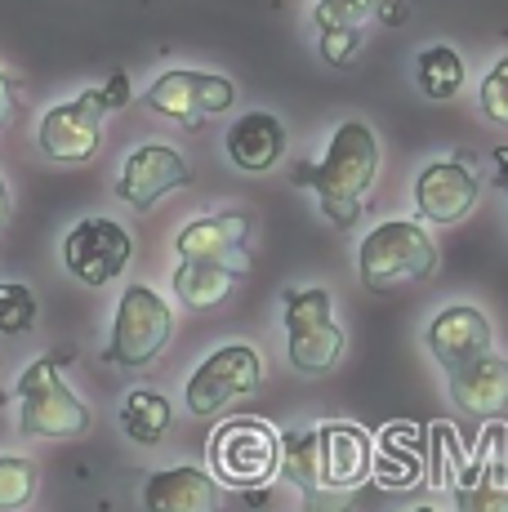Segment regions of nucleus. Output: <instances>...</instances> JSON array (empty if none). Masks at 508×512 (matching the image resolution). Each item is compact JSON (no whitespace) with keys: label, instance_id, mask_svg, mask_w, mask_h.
Masks as SVG:
<instances>
[{"label":"nucleus","instance_id":"1","mask_svg":"<svg viewBox=\"0 0 508 512\" xmlns=\"http://www.w3.org/2000/svg\"><path fill=\"white\" fill-rule=\"evenodd\" d=\"M281 472L308 512H348L375 472V446L357 423H321L281 437Z\"/></svg>","mask_w":508,"mask_h":512},{"label":"nucleus","instance_id":"2","mask_svg":"<svg viewBox=\"0 0 508 512\" xmlns=\"http://www.w3.org/2000/svg\"><path fill=\"white\" fill-rule=\"evenodd\" d=\"M375 179H379V139L366 121H344L317 165H295L290 170V183L312 187L321 214L335 228H353Z\"/></svg>","mask_w":508,"mask_h":512},{"label":"nucleus","instance_id":"3","mask_svg":"<svg viewBox=\"0 0 508 512\" xmlns=\"http://www.w3.org/2000/svg\"><path fill=\"white\" fill-rule=\"evenodd\" d=\"M72 357H76L72 348H54L18 374L14 397H18V432L23 437L67 441V437H85L90 432V423H94L90 406L63 379V366Z\"/></svg>","mask_w":508,"mask_h":512},{"label":"nucleus","instance_id":"4","mask_svg":"<svg viewBox=\"0 0 508 512\" xmlns=\"http://www.w3.org/2000/svg\"><path fill=\"white\" fill-rule=\"evenodd\" d=\"M357 272H361V285L375 294L419 285L437 272V245L415 219H388L361 241Z\"/></svg>","mask_w":508,"mask_h":512},{"label":"nucleus","instance_id":"5","mask_svg":"<svg viewBox=\"0 0 508 512\" xmlns=\"http://www.w3.org/2000/svg\"><path fill=\"white\" fill-rule=\"evenodd\" d=\"M174 339V308L152 290V285H125L116 303L112 334H107L103 361L121 370H143L170 348Z\"/></svg>","mask_w":508,"mask_h":512},{"label":"nucleus","instance_id":"6","mask_svg":"<svg viewBox=\"0 0 508 512\" xmlns=\"http://www.w3.org/2000/svg\"><path fill=\"white\" fill-rule=\"evenodd\" d=\"M286 357L308 379H321L344 361V330L335 321V303L321 285L312 290H286Z\"/></svg>","mask_w":508,"mask_h":512},{"label":"nucleus","instance_id":"7","mask_svg":"<svg viewBox=\"0 0 508 512\" xmlns=\"http://www.w3.org/2000/svg\"><path fill=\"white\" fill-rule=\"evenodd\" d=\"M281 472V437L263 419H228L210 437V477L232 490L268 486Z\"/></svg>","mask_w":508,"mask_h":512},{"label":"nucleus","instance_id":"8","mask_svg":"<svg viewBox=\"0 0 508 512\" xmlns=\"http://www.w3.org/2000/svg\"><path fill=\"white\" fill-rule=\"evenodd\" d=\"M263 388V357L250 343H219L197 370L188 374V401L192 415H223L232 401H246Z\"/></svg>","mask_w":508,"mask_h":512},{"label":"nucleus","instance_id":"9","mask_svg":"<svg viewBox=\"0 0 508 512\" xmlns=\"http://www.w3.org/2000/svg\"><path fill=\"white\" fill-rule=\"evenodd\" d=\"M58 254H63V268L72 272L76 281L103 290V285H112L125 268H130L134 236L125 232V223L107 219V214H90V219L67 228L63 250Z\"/></svg>","mask_w":508,"mask_h":512},{"label":"nucleus","instance_id":"10","mask_svg":"<svg viewBox=\"0 0 508 512\" xmlns=\"http://www.w3.org/2000/svg\"><path fill=\"white\" fill-rule=\"evenodd\" d=\"M103 90H81L67 103H54L36 125V147L54 165H90L103 147Z\"/></svg>","mask_w":508,"mask_h":512},{"label":"nucleus","instance_id":"11","mask_svg":"<svg viewBox=\"0 0 508 512\" xmlns=\"http://www.w3.org/2000/svg\"><path fill=\"white\" fill-rule=\"evenodd\" d=\"M143 103L152 107L156 116H170L183 130H197L210 116H223L232 103H237V85L228 76L214 72H188V67H174V72L156 76L143 94Z\"/></svg>","mask_w":508,"mask_h":512},{"label":"nucleus","instance_id":"12","mask_svg":"<svg viewBox=\"0 0 508 512\" xmlns=\"http://www.w3.org/2000/svg\"><path fill=\"white\" fill-rule=\"evenodd\" d=\"M482 196V179H477L473 161L455 156V161H428L415 174V210L424 223L451 228V223L468 219Z\"/></svg>","mask_w":508,"mask_h":512},{"label":"nucleus","instance_id":"13","mask_svg":"<svg viewBox=\"0 0 508 512\" xmlns=\"http://www.w3.org/2000/svg\"><path fill=\"white\" fill-rule=\"evenodd\" d=\"M188 183H192V165L179 147L143 143L125 156L121 179H116V196H121L134 214H148L161 196L179 192V187H188Z\"/></svg>","mask_w":508,"mask_h":512},{"label":"nucleus","instance_id":"14","mask_svg":"<svg viewBox=\"0 0 508 512\" xmlns=\"http://www.w3.org/2000/svg\"><path fill=\"white\" fill-rule=\"evenodd\" d=\"M428 352L446 374L473 366V361L491 357L495 352V330L486 321L482 308H468V303H451L433 317L428 326Z\"/></svg>","mask_w":508,"mask_h":512},{"label":"nucleus","instance_id":"15","mask_svg":"<svg viewBox=\"0 0 508 512\" xmlns=\"http://www.w3.org/2000/svg\"><path fill=\"white\" fill-rule=\"evenodd\" d=\"M250 214L228 210V214H205V219L183 223V232L174 236V254L179 259H214L232 263V268H250Z\"/></svg>","mask_w":508,"mask_h":512},{"label":"nucleus","instance_id":"16","mask_svg":"<svg viewBox=\"0 0 508 512\" xmlns=\"http://www.w3.org/2000/svg\"><path fill=\"white\" fill-rule=\"evenodd\" d=\"M143 512H223V486L197 464L161 468L143 481Z\"/></svg>","mask_w":508,"mask_h":512},{"label":"nucleus","instance_id":"17","mask_svg":"<svg viewBox=\"0 0 508 512\" xmlns=\"http://www.w3.org/2000/svg\"><path fill=\"white\" fill-rule=\"evenodd\" d=\"M446 392L464 415L473 419H495L508 410V361L504 357H482L473 366L446 374Z\"/></svg>","mask_w":508,"mask_h":512},{"label":"nucleus","instance_id":"18","mask_svg":"<svg viewBox=\"0 0 508 512\" xmlns=\"http://www.w3.org/2000/svg\"><path fill=\"white\" fill-rule=\"evenodd\" d=\"M223 147H228V161L241 174H268L286 152V125L272 112H246L241 121H232Z\"/></svg>","mask_w":508,"mask_h":512},{"label":"nucleus","instance_id":"19","mask_svg":"<svg viewBox=\"0 0 508 512\" xmlns=\"http://www.w3.org/2000/svg\"><path fill=\"white\" fill-rule=\"evenodd\" d=\"M241 277H246V268H232V263L179 259V268H174V299L192 312H210L237 290Z\"/></svg>","mask_w":508,"mask_h":512},{"label":"nucleus","instance_id":"20","mask_svg":"<svg viewBox=\"0 0 508 512\" xmlns=\"http://www.w3.org/2000/svg\"><path fill=\"white\" fill-rule=\"evenodd\" d=\"M170 423H174V406L161 397V392L134 388L130 397L121 401V432L130 441H139V446H156V441H165Z\"/></svg>","mask_w":508,"mask_h":512},{"label":"nucleus","instance_id":"21","mask_svg":"<svg viewBox=\"0 0 508 512\" xmlns=\"http://www.w3.org/2000/svg\"><path fill=\"white\" fill-rule=\"evenodd\" d=\"M459 512H508V468L504 464H473L455 486Z\"/></svg>","mask_w":508,"mask_h":512},{"label":"nucleus","instance_id":"22","mask_svg":"<svg viewBox=\"0 0 508 512\" xmlns=\"http://www.w3.org/2000/svg\"><path fill=\"white\" fill-rule=\"evenodd\" d=\"M415 81H419V90H424V98L446 103V98H455L464 90V58H459L451 45H428L424 54L415 58Z\"/></svg>","mask_w":508,"mask_h":512},{"label":"nucleus","instance_id":"23","mask_svg":"<svg viewBox=\"0 0 508 512\" xmlns=\"http://www.w3.org/2000/svg\"><path fill=\"white\" fill-rule=\"evenodd\" d=\"M36 472L32 459L23 455H0V512H23L36 499Z\"/></svg>","mask_w":508,"mask_h":512},{"label":"nucleus","instance_id":"24","mask_svg":"<svg viewBox=\"0 0 508 512\" xmlns=\"http://www.w3.org/2000/svg\"><path fill=\"white\" fill-rule=\"evenodd\" d=\"M375 9L379 0H317L312 18L321 23V32H361Z\"/></svg>","mask_w":508,"mask_h":512},{"label":"nucleus","instance_id":"25","mask_svg":"<svg viewBox=\"0 0 508 512\" xmlns=\"http://www.w3.org/2000/svg\"><path fill=\"white\" fill-rule=\"evenodd\" d=\"M41 317L36 294L18 281H0V334H27Z\"/></svg>","mask_w":508,"mask_h":512},{"label":"nucleus","instance_id":"26","mask_svg":"<svg viewBox=\"0 0 508 512\" xmlns=\"http://www.w3.org/2000/svg\"><path fill=\"white\" fill-rule=\"evenodd\" d=\"M477 107L491 125L508 130V54L495 58V67L482 76V90H477Z\"/></svg>","mask_w":508,"mask_h":512},{"label":"nucleus","instance_id":"27","mask_svg":"<svg viewBox=\"0 0 508 512\" xmlns=\"http://www.w3.org/2000/svg\"><path fill=\"white\" fill-rule=\"evenodd\" d=\"M361 45V32H321V54L326 63H348Z\"/></svg>","mask_w":508,"mask_h":512},{"label":"nucleus","instance_id":"28","mask_svg":"<svg viewBox=\"0 0 508 512\" xmlns=\"http://www.w3.org/2000/svg\"><path fill=\"white\" fill-rule=\"evenodd\" d=\"M14 112H18V76H9L5 67H0V130L9 125Z\"/></svg>","mask_w":508,"mask_h":512},{"label":"nucleus","instance_id":"29","mask_svg":"<svg viewBox=\"0 0 508 512\" xmlns=\"http://www.w3.org/2000/svg\"><path fill=\"white\" fill-rule=\"evenodd\" d=\"M103 103H107V112H116V107L130 103V81H125V72H116L112 81L103 85Z\"/></svg>","mask_w":508,"mask_h":512},{"label":"nucleus","instance_id":"30","mask_svg":"<svg viewBox=\"0 0 508 512\" xmlns=\"http://www.w3.org/2000/svg\"><path fill=\"white\" fill-rule=\"evenodd\" d=\"M9 210H14V201H9V183H5V174H0V228L9 223Z\"/></svg>","mask_w":508,"mask_h":512},{"label":"nucleus","instance_id":"31","mask_svg":"<svg viewBox=\"0 0 508 512\" xmlns=\"http://www.w3.org/2000/svg\"><path fill=\"white\" fill-rule=\"evenodd\" d=\"M495 161H500V187L508 192V147H500V152H495Z\"/></svg>","mask_w":508,"mask_h":512},{"label":"nucleus","instance_id":"32","mask_svg":"<svg viewBox=\"0 0 508 512\" xmlns=\"http://www.w3.org/2000/svg\"><path fill=\"white\" fill-rule=\"evenodd\" d=\"M410 512H437V508H410Z\"/></svg>","mask_w":508,"mask_h":512}]
</instances>
